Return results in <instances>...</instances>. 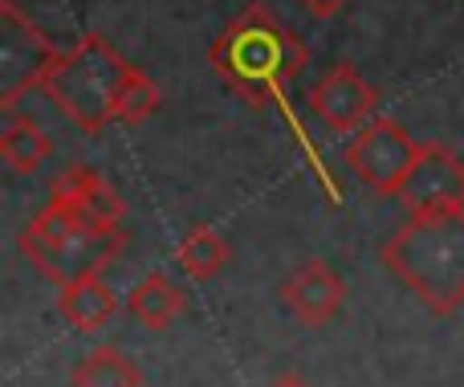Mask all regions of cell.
Listing matches in <instances>:
<instances>
[{"label":"cell","instance_id":"cell-1","mask_svg":"<svg viewBox=\"0 0 464 387\" xmlns=\"http://www.w3.org/2000/svg\"><path fill=\"white\" fill-rule=\"evenodd\" d=\"M305 62H310L305 41L297 37V33H289L285 24H281V16L273 13L269 5H261V0H253V5L240 8L237 21H228L225 29H220V37L208 45L212 73L225 82L232 94L245 98L248 106H281L285 122L294 127L297 143H302V151L310 155L314 171L322 176L318 151H314V143L305 139L294 106H285V98H281L289 82L305 70ZM322 179L330 184V176H322ZM330 192H334V200H338L334 184H330Z\"/></svg>","mask_w":464,"mask_h":387},{"label":"cell","instance_id":"cell-2","mask_svg":"<svg viewBox=\"0 0 464 387\" xmlns=\"http://www.w3.org/2000/svg\"><path fill=\"white\" fill-rule=\"evenodd\" d=\"M379 261L432 314H457L464 306V212L408 217L379 245Z\"/></svg>","mask_w":464,"mask_h":387},{"label":"cell","instance_id":"cell-3","mask_svg":"<svg viewBox=\"0 0 464 387\" xmlns=\"http://www.w3.org/2000/svg\"><path fill=\"white\" fill-rule=\"evenodd\" d=\"M139 73L143 70L114 53L106 37L86 33L73 49H62L45 82V94L82 135H102L111 122H119L122 102L139 82Z\"/></svg>","mask_w":464,"mask_h":387},{"label":"cell","instance_id":"cell-4","mask_svg":"<svg viewBox=\"0 0 464 387\" xmlns=\"http://www.w3.org/2000/svg\"><path fill=\"white\" fill-rule=\"evenodd\" d=\"M16 249L41 277H49L62 290V285L94 277L106 266H114L119 253L127 249V233H102L49 196L45 208L21 228Z\"/></svg>","mask_w":464,"mask_h":387},{"label":"cell","instance_id":"cell-5","mask_svg":"<svg viewBox=\"0 0 464 387\" xmlns=\"http://www.w3.org/2000/svg\"><path fill=\"white\" fill-rule=\"evenodd\" d=\"M62 49L16 8V0H0V111L13 114L16 102L33 90H45Z\"/></svg>","mask_w":464,"mask_h":387},{"label":"cell","instance_id":"cell-6","mask_svg":"<svg viewBox=\"0 0 464 387\" xmlns=\"http://www.w3.org/2000/svg\"><path fill=\"white\" fill-rule=\"evenodd\" d=\"M420 147L424 143H416L403 122H395L392 114H375L362 131H354L343 160L351 168V176H359V184H367L371 192L400 196L411 163L420 160Z\"/></svg>","mask_w":464,"mask_h":387},{"label":"cell","instance_id":"cell-7","mask_svg":"<svg viewBox=\"0 0 464 387\" xmlns=\"http://www.w3.org/2000/svg\"><path fill=\"white\" fill-rule=\"evenodd\" d=\"M408 217H457L464 212V160L449 143H424L400 188Z\"/></svg>","mask_w":464,"mask_h":387},{"label":"cell","instance_id":"cell-8","mask_svg":"<svg viewBox=\"0 0 464 387\" xmlns=\"http://www.w3.org/2000/svg\"><path fill=\"white\" fill-rule=\"evenodd\" d=\"M305 102L318 114V122L334 135H354L362 131L379 111V90L362 78L354 65L338 62L305 90Z\"/></svg>","mask_w":464,"mask_h":387},{"label":"cell","instance_id":"cell-9","mask_svg":"<svg viewBox=\"0 0 464 387\" xmlns=\"http://www.w3.org/2000/svg\"><path fill=\"white\" fill-rule=\"evenodd\" d=\"M281 302L285 310L305 326V331H322L326 323H334L346 306V282L318 257H305L302 266H294L281 282Z\"/></svg>","mask_w":464,"mask_h":387},{"label":"cell","instance_id":"cell-10","mask_svg":"<svg viewBox=\"0 0 464 387\" xmlns=\"http://www.w3.org/2000/svg\"><path fill=\"white\" fill-rule=\"evenodd\" d=\"M49 196L62 200L70 212H78L86 225L102 228V233H122V217H127V204L114 192V184L106 176H98L86 163H70L53 176Z\"/></svg>","mask_w":464,"mask_h":387},{"label":"cell","instance_id":"cell-11","mask_svg":"<svg viewBox=\"0 0 464 387\" xmlns=\"http://www.w3.org/2000/svg\"><path fill=\"white\" fill-rule=\"evenodd\" d=\"M119 290L106 282L102 274L82 277V282L62 285L57 294V314L65 318V326H73L78 334H98L111 326V318L119 314Z\"/></svg>","mask_w":464,"mask_h":387},{"label":"cell","instance_id":"cell-12","mask_svg":"<svg viewBox=\"0 0 464 387\" xmlns=\"http://www.w3.org/2000/svg\"><path fill=\"white\" fill-rule=\"evenodd\" d=\"M188 310V294L171 282L168 274H147L135 290L127 294V314L135 318L147 331H168L184 318Z\"/></svg>","mask_w":464,"mask_h":387},{"label":"cell","instance_id":"cell-13","mask_svg":"<svg viewBox=\"0 0 464 387\" xmlns=\"http://www.w3.org/2000/svg\"><path fill=\"white\" fill-rule=\"evenodd\" d=\"M53 155V139L41 131V122H33L29 114H8L5 131H0V160L8 163L13 176H33L41 163Z\"/></svg>","mask_w":464,"mask_h":387},{"label":"cell","instance_id":"cell-14","mask_svg":"<svg viewBox=\"0 0 464 387\" xmlns=\"http://www.w3.org/2000/svg\"><path fill=\"white\" fill-rule=\"evenodd\" d=\"M70 387H143V367L119 347H94L70 367Z\"/></svg>","mask_w":464,"mask_h":387},{"label":"cell","instance_id":"cell-15","mask_svg":"<svg viewBox=\"0 0 464 387\" xmlns=\"http://www.w3.org/2000/svg\"><path fill=\"white\" fill-rule=\"evenodd\" d=\"M228 261H232L228 241L208 225L188 228L176 245V266H179V274L192 277V282H212V277H220Z\"/></svg>","mask_w":464,"mask_h":387},{"label":"cell","instance_id":"cell-16","mask_svg":"<svg viewBox=\"0 0 464 387\" xmlns=\"http://www.w3.org/2000/svg\"><path fill=\"white\" fill-rule=\"evenodd\" d=\"M297 5H302L305 13L314 16V21H334V16L343 13L351 0H297Z\"/></svg>","mask_w":464,"mask_h":387},{"label":"cell","instance_id":"cell-17","mask_svg":"<svg viewBox=\"0 0 464 387\" xmlns=\"http://www.w3.org/2000/svg\"><path fill=\"white\" fill-rule=\"evenodd\" d=\"M269 387H314V383L305 380L302 372H277V375L269 380Z\"/></svg>","mask_w":464,"mask_h":387}]
</instances>
